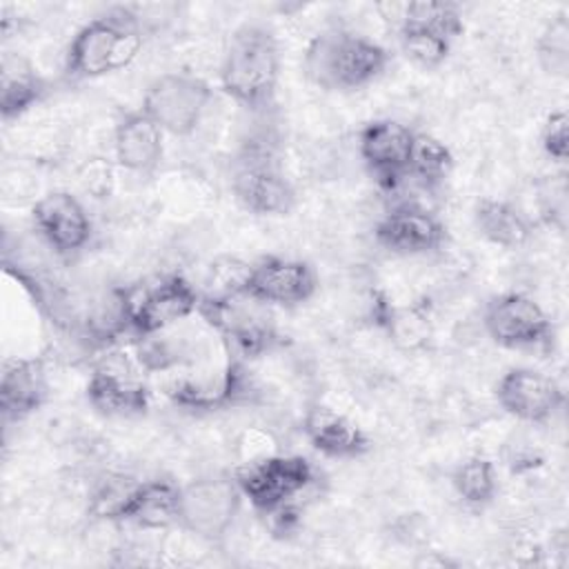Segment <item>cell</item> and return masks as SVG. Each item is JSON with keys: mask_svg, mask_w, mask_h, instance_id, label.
I'll list each match as a JSON object with an SVG mask.
<instances>
[{"mask_svg": "<svg viewBox=\"0 0 569 569\" xmlns=\"http://www.w3.org/2000/svg\"><path fill=\"white\" fill-rule=\"evenodd\" d=\"M198 318L213 331L216 340L231 356L244 362L273 351L282 342L267 307L242 291L202 293Z\"/></svg>", "mask_w": 569, "mask_h": 569, "instance_id": "cell-5", "label": "cell"}, {"mask_svg": "<svg viewBox=\"0 0 569 569\" xmlns=\"http://www.w3.org/2000/svg\"><path fill=\"white\" fill-rule=\"evenodd\" d=\"M49 93L47 78L18 51H4L0 58V116L4 122L20 120L38 107Z\"/></svg>", "mask_w": 569, "mask_h": 569, "instance_id": "cell-22", "label": "cell"}, {"mask_svg": "<svg viewBox=\"0 0 569 569\" xmlns=\"http://www.w3.org/2000/svg\"><path fill=\"white\" fill-rule=\"evenodd\" d=\"M213 96V87L202 76L164 71L147 84L140 107L164 136L189 138L202 124Z\"/></svg>", "mask_w": 569, "mask_h": 569, "instance_id": "cell-8", "label": "cell"}, {"mask_svg": "<svg viewBox=\"0 0 569 569\" xmlns=\"http://www.w3.org/2000/svg\"><path fill=\"white\" fill-rule=\"evenodd\" d=\"M389 64L385 44L342 24L318 31L302 53L305 78L331 93L360 91L382 78Z\"/></svg>", "mask_w": 569, "mask_h": 569, "instance_id": "cell-3", "label": "cell"}, {"mask_svg": "<svg viewBox=\"0 0 569 569\" xmlns=\"http://www.w3.org/2000/svg\"><path fill=\"white\" fill-rule=\"evenodd\" d=\"M233 200L253 216H289L296 207V187L269 144L244 142L229 167Z\"/></svg>", "mask_w": 569, "mask_h": 569, "instance_id": "cell-6", "label": "cell"}, {"mask_svg": "<svg viewBox=\"0 0 569 569\" xmlns=\"http://www.w3.org/2000/svg\"><path fill=\"white\" fill-rule=\"evenodd\" d=\"M111 144L116 164L133 176L156 173L164 158V131L142 107L127 109L116 118Z\"/></svg>", "mask_w": 569, "mask_h": 569, "instance_id": "cell-18", "label": "cell"}, {"mask_svg": "<svg viewBox=\"0 0 569 569\" xmlns=\"http://www.w3.org/2000/svg\"><path fill=\"white\" fill-rule=\"evenodd\" d=\"M413 129L393 118H373L358 131L356 147L362 164L378 187L393 191L409 178Z\"/></svg>", "mask_w": 569, "mask_h": 569, "instance_id": "cell-15", "label": "cell"}, {"mask_svg": "<svg viewBox=\"0 0 569 569\" xmlns=\"http://www.w3.org/2000/svg\"><path fill=\"white\" fill-rule=\"evenodd\" d=\"M180 482L171 478L138 480L124 502L120 505L113 522L131 525L138 529H167L178 525Z\"/></svg>", "mask_w": 569, "mask_h": 569, "instance_id": "cell-21", "label": "cell"}, {"mask_svg": "<svg viewBox=\"0 0 569 569\" xmlns=\"http://www.w3.org/2000/svg\"><path fill=\"white\" fill-rule=\"evenodd\" d=\"M256 393L253 378L244 360L224 351L222 358L211 353L202 360L178 369L164 385L167 400L180 411L213 413L249 402Z\"/></svg>", "mask_w": 569, "mask_h": 569, "instance_id": "cell-4", "label": "cell"}, {"mask_svg": "<svg viewBox=\"0 0 569 569\" xmlns=\"http://www.w3.org/2000/svg\"><path fill=\"white\" fill-rule=\"evenodd\" d=\"M44 360L36 356L4 358L0 373V413L4 422H22L49 400Z\"/></svg>", "mask_w": 569, "mask_h": 569, "instance_id": "cell-20", "label": "cell"}, {"mask_svg": "<svg viewBox=\"0 0 569 569\" xmlns=\"http://www.w3.org/2000/svg\"><path fill=\"white\" fill-rule=\"evenodd\" d=\"M202 293L182 273H169L153 284L124 296L127 331L140 340L198 316Z\"/></svg>", "mask_w": 569, "mask_h": 569, "instance_id": "cell-11", "label": "cell"}, {"mask_svg": "<svg viewBox=\"0 0 569 569\" xmlns=\"http://www.w3.org/2000/svg\"><path fill=\"white\" fill-rule=\"evenodd\" d=\"M540 149L556 164H565L569 160V116L565 109L547 113L540 129Z\"/></svg>", "mask_w": 569, "mask_h": 569, "instance_id": "cell-30", "label": "cell"}, {"mask_svg": "<svg viewBox=\"0 0 569 569\" xmlns=\"http://www.w3.org/2000/svg\"><path fill=\"white\" fill-rule=\"evenodd\" d=\"M400 22H413V24L440 31L451 40L460 38L465 31L462 9L458 2H449V0L407 2L400 7Z\"/></svg>", "mask_w": 569, "mask_h": 569, "instance_id": "cell-28", "label": "cell"}, {"mask_svg": "<svg viewBox=\"0 0 569 569\" xmlns=\"http://www.w3.org/2000/svg\"><path fill=\"white\" fill-rule=\"evenodd\" d=\"M144 47V24L136 7L113 4L89 18L69 40L64 78L87 82L127 69Z\"/></svg>", "mask_w": 569, "mask_h": 569, "instance_id": "cell-2", "label": "cell"}, {"mask_svg": "<svg viewBox=\"0 0 569 569\" xmlns=\"http://www.w3.org/2000/svg\"><path fill=\"white\" fill-rule=\"evenodd\" d=\"M302 436L318 453L331 460H356L371 451L367 431L349 416L322 402L307 407L302 416Z\"/></svg>", "mask_w": 569, "mask_h": 569, "instance_id": "cell-19", "label": "cell"}, {"mask_svg": "<svg viewBox=\"0 0 569 569\" xmlns=\"http://www.w3.org/2000/svg\"><path fill=\"white\" fill-rule=\"evenodd\" d=\"M373 240L393 256H427L447 242V224L420 204H398L373 227Z\"/></svg>", "mask_w": 569, "mask_h": 569, "instance_id": "cell-17", "label": "cell"}, {"mask_svg": "<svg viewBox=\"0 0 569 569\" xmlns=\"http://www.w3.org/2000/svg\"><path fill=\"white\" fill-rule=\"evenodd\" d=\"M398 44L400 51L411 60L416 67L431 71L447 62L453 49V40L440 31L413 24V22H400L398 24Z\"/></svg>", "mask_w": 569, "mask_h": 569, "instance_id": "cell-26", "label": "cell"}, {"mask_svg": "<svg viewBox=\"0 0 569 569\" xmlns=\"http://www.w3.org/2000/svg\"><path fill=\"white\" fill-rule=\"evenodd\" d=\"M471 218L482 240L507 251L522 249L533 236V220L507 198H480Z\"/></svg>", "mask_w": 569, "mask_h": 569, "instance_id": "cell-23", "label": "cell"}, {"mask_svg": "<svg viewBox=\"0 0 569 569\" xmlns=\"http://www.w3.org/2000/svg\"><path fill=\"white\" fill-rule=\"evenodd\" d=\"M536 56L540 67L551 76H565L569 67V20L567 13H558L547 22L536 40Z\"/></svg>", "mask_w": 569, "mask_h": 569, "instance_id": "cell-29", "label": "cell"}, {"mask_svg": "<svg viewBox=\"0 0 569 569\" xmlns=\"http://www.w3.org/2000/svg\"><path fill=\"white\" fill-rule=\"evenodd\" d=\"M280 71V42L271 24L244 20L227 36L218 78L222 93L240 109L249 113L271 109L278 96Z\"/></svg>", "mask_w": 569, "mask_h": 569, "instance_id": "cell-1", "label": "cell"}, {"mask_svg": "<svg viewBox=\"0 0 569 569\" xmlns=\"http://www.w3.org/2000/svg\"><path fill=\"white\" fill-rule=\"evenodd\" d=\"M502 460L507 465V469L513 473V476H522V473H529V471H536L545 465V453L531 445V442H520L516 438V442H507L505 445V451H502Z\"/></svg>", "mask_w": 569, "mask_h": 569, "instance_id": "cell-31", "label": "cell"}, {"mask_svg": "<svg viewBox=\"0 0 569 569\" xmlns=\"http://www.w3.org/2000/svg\"><path fill=\"white\" fill-rule=\"evenodd\" d=\"M451 489L469 509H487L500 491L496 462L482 453L462 458L451 471Z\"/></svg>", "mask_w": 569, "mask_h": 569, "instance_id": "cell-25", "label": "cell"}, {"mask_svg": "<svg viewBox=\"0 0 569 569\" xmlns=\"http://www.w3.org/2000/svg\"><path fill=\"white\" fill-rule=\"evenodd\" d=\"M482 329L493 345L509 351H545L556 338L551 316L522 291H502L487 300Z\"/></svg>", "mask_w": 569, "mask_h": 569, "instance_id": "cell-10", "label": "cell"}, {"mask_svg": "<svg viewBox=\"0 0 569 569\" xmlns=\"http://www.w3.org/2000/svg\"><path fill=\"white\" fill-rule=\"evenodd\" d=\"M493 396L507 416L531 427L551 422L565 407L560 382L531 367L507 369L498 378Z\"/></svg>", "mask_w": 569, "mask_h": 569, "instance_id": "cell-13", "label": "cell"}, {"mask_svg": "<svg viewBox=\"0 0 569 569\" xmlns=\"http://www.w3.org/2000/svg\"><path fill=\"white\" fill-rule=\"evenodd\" d=\"M242 500L233 476L209 473L193 478L180 485L178 527L209 545H220L233 529Z\"/></svg>", "mask_w": 569, "mask_h": 569, "instance_id": "cell-9", "label": "cell"}, {"mask_svg": "<svg viewBox=\"0 0 569 569\" xmlns=\"http://www.w3.org/2000/svg\"><path fill=\"white\" fill-rule=\"evenodd\" d=\"M89 407L104 418H140L151 407V391L142 369L127 362H102L93 367L84 385Z\"/></svg>", "mask_w": 569, "mask_h": 569, "instance_id": "cell-16", "label": "cell"}, {"mask_svg": "<svg viewBox=\"0 0 569 569\" xmlns=\"http://www.w3.org/2000/svg\"><path fill=\"white\" fill-rule=\"evenodd\" d=\"M453 169L451 149L436 136L416 131L409 158V176L425 187H438Z\"/></svg>", "mask_w": 569, "mask_h": 569, "instance_id": "cell-27", "label": "cell"}, {"mask_svg": "<svg viewBox=\"0 0 569 569\" xmlns=\"http://www.w3.org/2000/svg\"><path fill=\"white\" fill-rule=\"evenodd\" d=\"M242 498L260 516H269L296 500L316 482V467L305 456L271 453L233 469Z\"/></svg>", "mask_w": 569, "mask_h": 569, "instance_id": "cell-7", "label": "cell"}, {"mask_svg": "<svg viewBox=\"0 0 569 569\" xmlns=\"http://www.w3.org/2000/svg\"><path fill=\"white\" fill-rule=\"evenodd\" d=\"M373 316L387 338L402 351H420L431 340V313L422 302L393 305L389 300H378Z\"/></svg>", "mask_w": 569, "mask_h": 569, "instance_id": "cell-24", "label": "cell"}, {"mask_svg": "<svg viewBox=\"0 0 569 569\" xmlns=\"http://www.w3.org/2000/svg\"><path fill=\"white\" fill-rule=\"evenodd\" d=\"M31 222L44 244L60 258L82 253L93 238V220L78 196L67 189L47 191L31 207Z\"/></svg>", "mask_w": 569, "mask_h": 569, "instance_id": "cell-14", "label": "cell"}, {"mask_svg": "<svg viewBox=\"0 0 569 569\" xmlns=\"http://www.w3.org/2000/svg\"><path fill=\"white\" fill-rule=\"evenodd\" d=\"M240 291L264 307H300L318 291L311 262L289 256H262L247 264Z\"/></svg>", "mask_w": 569, "mask_h": 569, "instance_id": "cell-12", "label": "cell"}]
</instances>
